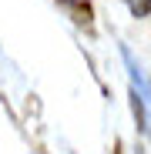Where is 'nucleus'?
Here are the masks:
<instances>
[{
	"instance_id": "nucleus-1",
	"label": "nucleus",
	"mask_w": 151,
	"mask_h": 154,
	"mask_svg": "<svg viewBox=\"0 0 151 154\" xmlns=\"http://www.w3.org/2000/svg\"><path fill=\"white\" fill-rule=\"evenodd\" d=\"M121 57H124V67H128V77H131V107H134L138 127L151 131V81L128 47H121Z\"/></svg>"
},
{
	"instance_id": "nucleus-2",
	"label": "nucleus",
	"mask_w": 151,
	"mask_h": 154,
	"mask_svg": "<svg viewBox=\"0 0 151 154\" xmlns=\"http://www.w3.org/2000/svg\"><path fill=\"white\" fill-rule=\"evenodd\" d=\"M124 4H128V10L134 17H148L151 14V0H124Z\"/></svg>"
}]
</instances>
